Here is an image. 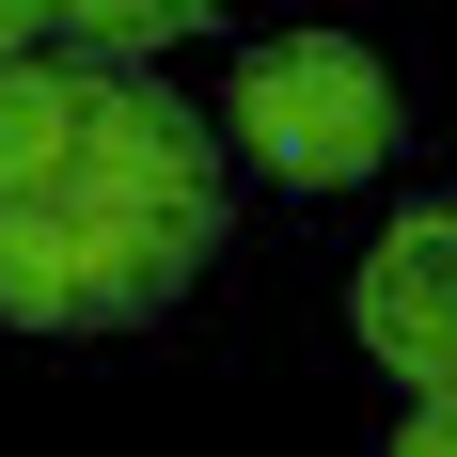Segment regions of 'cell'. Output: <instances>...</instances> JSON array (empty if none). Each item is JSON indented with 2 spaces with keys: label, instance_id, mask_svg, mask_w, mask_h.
<instances>
[{
  "label": "cell",
  "instance_id": "cell-2",
  "mask_svg": "<svg viewBox=\"0 0 457 457\" xmlns=\"http://www.w3.org/2000/svg\"><path fill=\"white\" fill-rule=\"evenodd\" d=\"M237 158L269 189H363L378 158H395V79H378V47L363 32H269V47H237Z\"/></svg>",
  "mask_w": 457,
  "mask_h": 457
},
{
  "label": "cell",
  "instance_id": "cell-1",
  "mask_svg": "<svg viewBox=\"0 0 457 457\" xmlns=\"http://www.w3.org/2000/svg\"><path fill=\"white\" fill-rule=\"evenodd\" d=\"M237 221L221 127L127 47H0V331H142Z\"/></svg>",
  "mask_w": 457,
  "mask_h": 457
},
{
  "label": "cell",
  "instance_id": "cell-4",
  "mask_svg": "<svg viewBox=\"0 0 457 457\" xmlns=\"http://www.w3.org/2000/svg\"><path fill=\"white\" fill-rule=\"evenodd\" d=\"M205 16H221V0H63V32H79V47H127V63H158V47L205 32Z\"/></svg>",
  "mask_w": 457,
  "mask_h": 457
},
{
  "label": "cell",
  "instance_id": "cell-6",
  "mask_svg": "<svg viewBox=\"0 0 457 457\" xmlns=\"http://www.w3.org/2000/svg\"><path fill=\"white\" fill-rule=\"evenodd\" d=\"M63 32V0H0V47H47Z\"/></svg>",
  "mask_w": 457,
  "mask_h": 457
},
{
  "label": "cell",
  "instance_id": "cell-5",
  "mask_svg": "<svg viewBox=\"0 0 457 457\" xmlns=\"http://www.w3.org/2000/svg\"><path fill=\"white\" fill-rule=\"evenodd\" d=\"M395 442H411V457H457V378H426V395H411V426H395Z\"/></svg>",
  "mask_w": 457,
  "mask_h": 457
},
{
  "label": "cell",
  "instance_id": "cell-3",
  "mask_svg": "<svg viewBox=\"0 0 457 457\" xmlns=\"http://www.w3.org/2000/svg\"><path fill=\"white\" fill-rule=\"evenodd\" d=\"M347 331L395 395L457 378V205H411L395 237H363V284H347Z\"/></svg>",
  "mask_w": 457,
  "mask_h": 457
}]
</instances>
